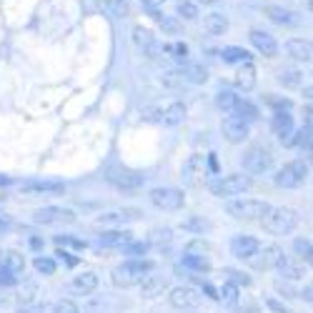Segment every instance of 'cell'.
Returning <instances> with one entry per match:
<instances>
[{"instance_id":"obj_21","label":"cell","mask_w":313,"mask_h":313,"mask_svg":"<svg viewBox=\"0 0 313 313\" xmlns=\"http://www.w3.org/2000/svg\"><path fill=\"white\" fill-rule=\"evenodd\" d=\"M286 50H288V56H291V58H296V61L311 63V58H313L311 43H308V40H303V38H293V40H288V43H286Z\"/></svg>"},{"instance_id":"obj_23","label":"cell","mask_w":313,"mask_h":313,"mask_svg":"<svg viewBox=\"0 0 313 313\" xmlns=\"http://www.w3.org/2000/svg\"><path fill=\"white\" fill-rule=\"evenodd\" d=\"M128 243H133V233L130 231H108L100 236V246H113V248H123Z\"/></svg>"},{"instance_id":"obj_25","label":"cell","mask_w":313,"mask_h":313,"mask_svg":"<svg viewBox=\"0 0 313 313\" xmlns=\"http://www.w3.org/2000/svg\"><path fill=\"white\" fill-rule=\"evenodd\" d=\"M188 116V108L183 106V103H171L166 111H161V121L166 125H178L183 123Z\"/></svg>"},{"instance_id":"obj_46","label":"cell","mask_w":313,"mask_h":313,"mask_svg":"<svg viewBox=\"0 0 313 313\" xmlns=\"http://www.w3.org/2000/svg\"><path fill=\"white\" fill-rule=\"evenodd\" d=\"M50 308L45 306V303H35V306H25V308H20V313H48Z\"/></svg>"},{"instance_id":"obj_7","label":"cell","mask_w":313,"mask_h":313,"mask_svg":"<svg viewBox=\"0 0 313 313\" xmlns=\"http://www.w3.org/2000/svg\"><path fill=\"white\" fill-rule=\"evenodd\" d=\"M253 181L250 176H243V173H233V176H226L223 181L218 183H211L213 193L221 195V198H233V195H243L246 190H250Z\"/></svg>"},{"instance_id":"obj_33","label":"cell","mask_w":313,"mask_h":313,"mask_svg":"<svg viewBox=\"0 0 313 313\" xmlns=\"http://www.w3.org/2000/svg\"><path fill=\"white\" fill-rule=\"evenodd\" d=\"M223 61L226 63H250V53L246 50V48H223Z\"/></svg>"},{"instance_id":"obj_32","label":"cell","mask_w":313,"mask_h":313,"mask_svg":"<svg viewBox=\"0 0 313 313\" xmlns=\"http://www.w3.org/2000/svg\"><path fill=\"white\" fill-rule=\"evenodd\" d=\"M183 83H186V75H183V70H166V73L161 75V85H163V88L178 90Z\"/></svg>"},{"instance_id":"obj_13","label":"cell","mask_w":313,"mask_h":313,"mask_svg":"<svg viewBox=\"0 0 313 313\" xmlns=\"http://www.w3.org/2000/svg\"><path fill=\"white\" fill-rule=\"evenodd\" d=\"M248 38H250V43H253V48H255L260 56L273 58V56L278 53V43H276V38H273L271 33H266V30H260V28H253Z\"/></svg>"},{"instance_id":"obj_18","label":"cell","mask_w":313,"mask_h":313,"mask_svg":"<svg viewBox=\"0 0 313 313\" xmlns=\"http://www.w3.org/2000/svg\"><path fill=\"white\" fill-rule=\"evenodd\" d=\"M166 288H168V278L166 276H145L140 281L143 298H158V296H163Z\"/></svg>"},{"instance_id":"obj_42","label":"cell","mask_w":313,"mask_h":313,"mask_svg":"<svg viewBox=\"0 0 313 313\" xmlns=\"http://www.w3.org/2000/svg\"><path fill=\"white\" fill-rule=\"evenodd\" d=\"M293 248L301 253V258H303L306 263L311 260V243H308V241H296V243H293Z\"/></svg>"},{"instance_id":"obj_47","label":"cell","mask_w":313,"mask_h":313,"mask_svg":"<svg viewBox=\"0 0 313 313\" xmlns=\"http://www.w3.org/2000/svg\"><path fill=\"white\" fill-rule=\"evenodd\" d=\"M0 283H5V286H10V283H15V276H13L10 271H5L3 266H0Z\"/></svg>"},{"instance_id":"obj_17","label":"cell","mask_w":313,"mask_h":313,"mask_svg":"<svg viewBox=\"0 0 313 313\" xmlns=\"http://www.w3.org/2000/svg\"><path fill=\"white\" fill-rule=\"evenodd\" d=\"M108 181L116 188H123V190H135V188L143 186V176H138L133 171H111Z\"/></svg>"},{"instance_id":"obj_41","label":"cell","mask_w":313,"mask_h":313,"mask_svg":"<svg viewBox=\"0 0 313 313\" xmlns=\"http://www.w3.org/2000/svg\"><path fill=\"white\" fill-rule=\"evenodd\" d=\"M150 241H153V243H166V246H168V243L173 241V236H171V228H163V231H155Z\"/></svg>"},{"instance_id":"obj_44","label":"cell","mask_w":313,"mask_h":313,"mask_svg":"<svg viewBox=\"0 0 313 313\" xmlns=\"http://www.w3.org/2000/svg\"><path fill=\"white\" fill-rule=\"evenodd\" d=\"M183 228H190V231L203 233V231L208 228V223H205V221H198V218H190V221H183Z\"/></svg>"},{"instance_id":"obj_11","label":"cell","mask_w":313,"mask_h":313,"mask_svg":"<svg viewBox=\"0 0 313 313\" xmlns=\"http://www.w3.org/2000/svg\"><path fill=\"white\" fill-rule=\"evenodd\" d=\"M223 138H226L228 143H233V145L243 143V140L248 138V121H243V118H238V116H228V118L223 121Z\"/></svg>"},{"instance_id":"obj_37","label":"cell","mask_w":313,"mask_h":313,"mask_svg":"<svg viewBox=\"0 0 313 313\" xmlns=\"http://www.w3.org/2000/svg\"><path fill=\"white\" fill-rule=\"evenodd\" d=\"M103 8H106L111 15H116V18L128 15V0H103Z\"/></svg>"},{"instance_id":"obj_19","label":"cell","mask_w":313,"mask_h":313,"mask_svg":"<svg viewBox=\"0 0 313 313\" xmlns=\"http://www.w3.org/2000/svg\"><path fill=\"white\" fill-rule=\"evenodd\" d=\"M260 246V241L258 238H253V236H236L233 241H231V253L236 255V258H248L253 250Z\"/></svg>"},{"instance_id":"obj_31","label":"cell","mask_w":313,"mask_h":313,"mask_svg":"<svg viewBox=\"0 0 313 313\" xmlns=\"http://www.w3.org/2000/svg\"><path fill=\"white\" fill-rule=\"evenodd\" d=\"M238 100H241V95H236L233 90H221V93L216 95V103H218V108H221V111H226L228 116L236 111Z\"/></svg>"},{"instance_id":"obj_35","label":"cell","mask_w":313,"mask_h":313,"mask_svg":"<svg viewBox=\"0 0 313 313\" xmlns=\"http://www.w3.org/2000/svg\"><path fill=\"white\" fill-rule=\"evenodd\" d=\"M218 301H223L228 306H236L238 303V286L236 283H223V288L218 291Z\"/></svg>"},{"instance_id":"obj_16","label":"cell","mask_w":313,"mask_h":313,"mask_svg":"<svg viewBox=\"0 0 313 313\" xmlns=\"http://www.w3.org/2000/svg\"><path fill=\"white\" fill-rule=\"evenodd\" d=\"M23 195H63L65 186L56 181H43V183H23L20 186Z\"/></svg>"},{"instance_id":"obj_4","label":"cell","mask_w":313,"mask_h":313,"mask_svg":"<svg viewBox=\"0 0 313 313\" xmlns=\"http://www.w3.org/2000/svg\"><path fill=\"white\" fill-rule=\"evenodd\" d=\"M283 258H286V255H283V248L271 243V246H258V248L253 250L248 258H243V260L248 263L253 271H273V268L281 266Z\"/></svg>"},{"instance_id":"obj_8","label":"cell","mask_w":313,"mask_h":313,"mask_svg":"<svg viewBox=\"0 0 313 313\" xmlns=\"http://www.w3.org/2000/svg\"><path fill=\"white\" fill-rule=\"evenodd\" d=\"M33 221H35V223H40V226H70V223H75V213H73L70 208L45 205V208L35 211Z\"/></svg>"},{"instance_id":"obj_2","label":"cell","mask_w":313,"mask_h":313,"mask_svg":"<svg viewBox=\"0 0 313 313\" xmlns=\"http://www.w3.org/2000/svg\"><path fill=\"white\" fill-rule=\"evenodd\" d=\"M263 228L273 236H288L296 226H298V213L293 208L278 205V208H268V213L260 218Z\"/></svg>"},{"instance_id":"obj_22","label":"cell","mask_w":313,"mask_h":313,"mask_svg":"<svg viewBox=\"0 0 313 313\" xmlns=\"http://www.w3.org/2000/svg\"><path fill=\"white\" fill-rule=\"evenodd\" d=\"M0 266H3L5 271H10L13 276H18V273H23V268H25V258H23L20 250H3V253H0Z\"/></svg>"},{"instance_id":"obj_3","label":"cell","mask_w":313,"mask_h":313,"mask_svg":"<svg viewBox=\"0 0 313 313\" xmlns=\"http://www.w3.org/2000/svg\"><path fill=\"white\" fill-rule=\"evenodd\" d=\"M268 203L266 200H255V198H241V200H231L226 205V211L238 218V221H260L268 213Z\"/></svg>"},{"instance_id":"obj_48","label":"cell","mask_w":313,"mask_h":313,"mask_svg":"<svg viewBox=\"0 0 313 313\" xmlns=\"http://www.w3.org/2000/svg\"><path fill=\"white\" fill-rule=\"evenodd\" d=\"M188 250H200V253H208V243H203V241H193L190 246H188Z\"/></svg>"},{"instance_id":"obj_43","label":"cell","mask_w":313,"mask_h":313,"mask_svg":"<svg viewBox=\"0 0 313 313\" xmlns=\"http://www.w3.org/2000/svg\"><path fill=\"white\" fill-rule=\"evenodd\" d=\"M53 313H80V311H78V306L73 301H61V303H56Z\"/></svg>"},{"instance_id":"obj_39","label":"cell","mask_w":313,"mask_h":313,"mask_svg":"<svg viewBox=\"0 0 313 313\" xmlns=\"http://www.w3.org/2000/svg\"><path fill=\"white\" fill-rule=\"evenodd\" d=\"M178 15H183L186 20H195V18H198V8H195V3H190V0H181V3H178Z\"/></svg>"},{"instance_id":"obj_36","label":"cell","mask_w":313,"mask_h":313,"mask_svg":"<svg viewBox=\"0 0 313 313\" xmlns=\"http://www.w3.org/2000/svg\"><path fill=\"white\" fill-rule=\"evenodd\" d=\"M183 75H186V80L195 83V85H203V83L208 80V70H205L203 65H190Z\"/></svg>"},{"instance_id":"obj_28","label":"cell","mask_w":313,"mask_h":313,"mask_svg":"<svg viewBox=\"0 0 313 313\" xmlns=\"http://www.w3.org/2000/svg\"><path fill=\"white\" fill-rule=\"evenodd\" d=\"M263 13L273 20V23H278V25H291L296 18H293V13L291 10H286V8H281V5H266L263 8Z\"/></svg>"},{"instance_id":"obj_20","label":"cell","mask_w":313,"mask_h":313,"mask_svg":"<svg viewBox=\"0 0 313 313\" xmlns=\"http://www.w3.org/2000/svg\"><path fill=\"white\" fill-rule=\"evenodd\" d=\"M70 288H73L78 296H88V293H93V291L98 288V276H95L93 271H85V273H80V276L73 278Z\"/></svg>"},{"instance_id":"obj_12","label":"cell","mask_w":313,"mask_h":313,"mask_svg":"<svg viewBox=\"0 0 313 313\" xmlns=\"http://www.w3.org/2000/svg\"><path fill=\"white\" fill-rule=\"evenodd\" d=\"M171 306L173 308H195V306H200V293L195 291V288H190V286H178V288H173L171 291Z\"/></svg>"},{"instance_id":"obj_27","label":"cell","mask_w":313,"mask_h":313,"mask_svg":"<svg viewBox=\"0 0 313 313\" xmlns=\"http://www.w3.org/2000/svg\"><path fill=\"white\" fill-rule=\"evenodd\" d=\"M278 83L283 88H301L303 85V70H298V68H283L278 73Z\"/></svg>"},{"instance_id":"obj_5","label":"cell","mask_w":313,"mask_h":313,"mask_svg":"<svg viewBox=\"0 0 313 313\" xmlns=\"http://www.w3.org/2000/svg\"><path fill=\"white\" fill-rule=\"evenodd\" d=\"M308 181V163L303 161H293V163H286L276 176H273V183L278 188H298Z\"/></svg>"},{"instance_id":"obj_38","label":"cell","mask_w":313,"mask_h":313,"mask_svg":"<svg viewBox=\"0 0 313 313\" xmlns=\"http://www.w3.org/2000/svg\"><path fill=\"white\" fill-rule=\"evenodd\" d=\"M35 271L43 273V276H53V273H56V260H53V258L38 255V258H35Z\"/></svg>"},{"instance_id":"obj_29","label":"cell","mask_w":313,"mask_h":313,"mask_svg":"<svg viewBox=\"0 0 313 313\" xmlns=\"http://www.w3.org/2000/svg\"><path fill=\"white\" fill-rule=\"evenodd\" d=\"M133 40H135V45L140 48V50H145V53H150L153 48H155V38H153V33L150 30H145V28H133Z\"/></svg>"},{"instance_id":"obj_26","label":"cell","mask_w":313,"mask_h":313,"mask_svg":"<svg viewBox=\"0 0 313 313\" xmlns=\"http://www.w3.org/2000/svg\"><path fill=\"white\" fill-rule=\"evenodd\" d=\"M203 25H205V30L211 35H223L228 30V18L223 13H208L205 20H203Z\"/></svg>"},{"instance_id":"obj_45","label":"cell","mask_w":313,"mask_h":313,"mask_svg":"<svg viewBox=\"0 0 313 313\" xmlns=\"http://www.w3.org/2000/svg\"><path fill=\"white\" fill-rule=\"evenodd\" d=\"M171 50L176 53L173 58H178V61H186V58H188V48H186V45H183V43H176V45H173Z\"/></svg>"},{"instance_id":"obj_30","label":"cell","mask_w":313,"mask_h":313,"mask_svg":"<svg viewBox=\"0 0 313 313\" xmlns=\"http://www.w3.org/2000/svg\"><path fill=\"white\" fill-rule=\"evenodd\" d=\"M183 266L186 268H193V271H200V273H208L211 271V260L200 253V255H195L193 250H188L186 255H183Z\"/></svg>"},{"instance_id":"obj_34","label":"cell","mask_w":313,"mask_h":313,"mask_svg":"<svg viewBox=\"0 0 313 313\" xmlns=\"http://www.w3.org/2000/svg\"><path fill=\"white\" fill-rule=\"evenodd\" d=\"M155 20H158V25H161L168 35H178V33H181V20H178V18H173V15H155Z\"/></svg>"},{"instance_id":"obj_50","label":"cell","mask_w":313,"mask_h":313,"mask_svg":"<svg viewBox=\"0 0 313 313\" xmlns=\"http://www.w3.org/2000/svg\"><path fill=\"white\" fill-rule=\"evenodd\" d=\"M198 3H203V5H213V3H218V0H198Z\"/></svg>"},{"instance_id":"obj_14","label":"cell","mask_w":313,"mask_h":313,"mask_svg":"<svg viewBox=\"0 0 313 313\" xmlns=\"http://www.w3.org/2000/svg\"><path fill=\"white\" fill-rule=\"evenodd\" d=\"M138 218H140L138 208H116V211L103 213L95 223L98 226H121V223H130V221H138Z\"/></svg>"},{"instance_id":"obj_49","label":"cell","mask_w":313,"mask_h":313,"mask_svg":"<svg viewBox=\"0 0 313 313\" xmlns=\"http://www.w3.org/2000/svg\"><path fill=\"white\" fill-rule=\"evenodd\" d=\"M163 3H166V0H143V8H148V10H158V8H163Z\"/></svg>"},{"instance_id":"obj_9","label":"cell","mask_w":313,"mask_h":313,"mask_svg":"<svg viewBox=\"0 0 313 313\" xmlns=\"http://www.w3.org/2000/svg\"><path fill=\"white\" fill-rule=\"evenodd\" d=\"M271 166H273V155H271V150L263 148V145H253V148L246 150V155H243V168H246L248 173H253V176L271 171Z\"/></svg>"},{"instance_id":"obj_1","label":"cell","mask_w":313,"mask_h":313,"mask_svg":"<svg viewBox=\"0 0 313 313\" xmlns=\"http://www.w3.org/2000/svg\"><path fill=\"white\" fill-rule=\"evenodd\" d=\"M150 271H153V263H150V260H125V263L113 268L111 281H113V286H118V288H133V286H140V281H143Z\"/></svg>"},{"instance_id":"obj_15","label":"cell","mask_w":313,"mask_h":313,"mask_svg":"<svg viewBox=\"0 0 313 313\" xmlns=\"http://www.w3.org/2000/svg\"><path fill=\"white\" fill-rule=\"evenodd\" d=\"M273 133L278 135V140H281L283 145H293V143H296V138H293V121H291V116L283 113V111H278V113L273 116Z\"/></svg>"},{"instance_id":"obj_6","label":"cell","mask_w":313,"mask_h":313,"mask_svg":"<svg viewBox=\"0 0 313 313\" xmlns=\"http://www.w3.org/2000/svg\"><path fill=\"white\" fill-rule=\"evenodd\" d=\"M148 198H150V203H153L155 208H161V211H168V213H173V211H181V208L186 205V195H183V190H178V188H171V186L153 188V190L148 193Z\"/></svg>"},{"instance_id":"obj_10","label":"cell","mask_w":313,"mask_h":313,"mask_svg":"<svg viewBox=\"0 0 313 313\" xmlns=\"http://www.w3.org/2000/svg\"><path fill=\"white\" fill-rule=\"evenodd\" d=\"M205 176H208V168H205V155L195 153L190 155L186 163H183V181L190 188H200L205 183Z\"/></svg>"},{"instance_id":"obj_40","label":"cell","mask_w":313,"mask_h":313,"mask_svg":"<svg viewBox=\"0 0 313 313\" xmlns=\"http://www.w3.org/2000/svg\"><path fill=\"white\" fill-rule=\"evenodd\" d=\"M278 271L286 276V278H301L303 276V268H298V266H291L286 258L281 260V266H278Z\"/></svg>"},{"instance_id":"obj_24","label":"cell","mask_w":313,"mask_h":313,"mask_svg":"<svg viewBox=\"0 0 313 313\" xmlns=\"http://www.w3.org/2000/svg\"><path fill=\"white\" fill-rule=\"evenodd\" d=\"M236 85L243 90V93H248L255 88V68L250 65V63H241V68H238V73H236Z\"/></svg>"}]
</instances>
